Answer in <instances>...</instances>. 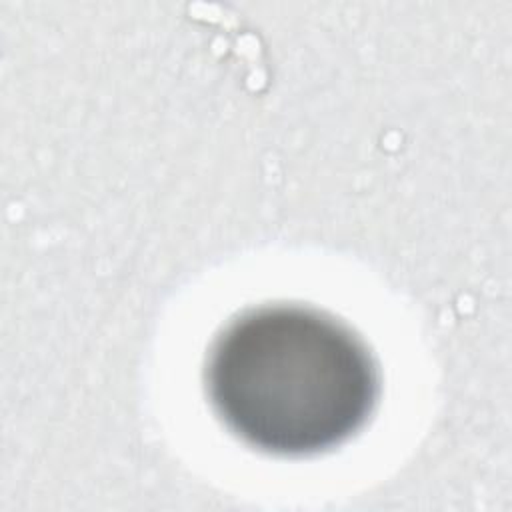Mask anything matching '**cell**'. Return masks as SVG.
I'll use <instances>...</instances> for the list:
<instances>
[{
    "label": "cell",
    "instance_id": "cell-1",
    "mask_svg": "<svg viewBox=\"0 0 512 512\" xmlns=\"http://www.w3.org/2000/svg\"><path fill=\"white\" fill-rule=\"evenodd\" d=\"M206 392L222 424L250 448L310 458L368 424L380 400V372L364 340L332 314L266 304L216 336Z\"/></svg>",
    "mask_w": 512,
    "mask_h": 512
}]
</instances>
